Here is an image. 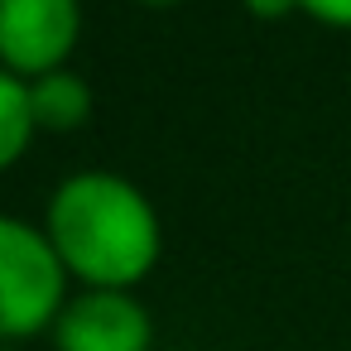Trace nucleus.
<instances>
[{"label": "nucleus", "instance_id": "f257e3e1", "mask_svg": "<svg viewBox=\"0 0 351 351\" xmlns=\"http://www.w3.org/2000/svg\"><path fill=\"white\" fill-rule=\"evenodd\" d=\"M44 231L63 269L87 289H135L164 255L154 202L111 169L68 173L44 207Z\"/></svg>", "mask_w": 351, "mask_h": 351}, {"label": "nucleus", "instance_id": "f03ea898", "mask_svg": "<svg viewBox=\"0 0 351 351\" xmlns=\"http://www.w3.org/2000/svg\"><path fill=\"white\" fill-rule=\"evenodd\" d=\"M68 269L44 226L0 212V337L25 341L53 332L68 303Z\"/></svg>", "mask_w": 351, "mask_h": 351}, {"label": "nucleus", "instance_id": "7ed1b4c3", "mask_svg": "<svg viewBox=\"0 0 351 351\" xmlns=\"http://www.w3.org/2000/svg\"><path fill=\"white\" fill-rule=\"evenodd\" d=\"M82 39L77 0H0V68L34 82L68 68Z\"/></svg>", "mask_w": 351, "mask_h": 351}, {"label": "nucleus", "instance_id": "20e7f679", "mask_svg": "<svg viewBox=\"0 0 351 351\" xmlns=\"http://www.w3.org/2000/svg\"><path fill=\"white\" fill-rule=\"evenodd\" d=\"M53 351H149L154 317L130 289H82L53 322Z\"/></svg>", "mask_w": 351, "mask_h": 351}, {"label": "nucleus", "instance_id": "39448f33", "mask_svg": "<svg viewBox=\"0 0 351 351\" xmlns=\"http://www.w3.org/2000/svg\"><path fill=\"white\" fill-rule=\"evenodd\" d=\"M29 106H34V125L39 130H82L92 121V82L73 68L44 73L29 82Z\"/></svg>", "mask_w": 351, "mask_h": 351}, {"label": "nucleus", "instance_id": "423d86ee", "mask_svg": "<svg viewBox=\"0 0 351 351\" xmlns=\"http://www.w3.org/2000/svg\"><path fill=\"white\" fill-rule=\"evenodd\" d=\"M34 106H29V82L0 68V173L25 159L34 140Z\"/></svg>", "mask_w": 351, "mask_h": 351}, {"label": "nucleus", "instance_id": "0eeeda50", "mask_svg": "<svg viewBox=\"0 0 351 351\" xmlns=\"http://www.w3.org/2000/svg\"><path fill=\"white\" fill-rule=\"evenodd\" d=\"M298 10L327 29H351V0H298Z\"/></svg>", "mask_w": 351, "mask_h": 351}, {"label": "nucleus", "instance_id": "6e6552de", "mask_svg": "<svg viewBox=\"0 0 351 351\" xmlns=\"http://www.w3.org/2000/svg\"><path fill=\"white\" fill-rule=\"evenodd\" d=\"M241 5H245V15H255V20H284V15L298 10V0H241Z\"/></svg>", "mask_w": 351, "mask_h": 351}, {"label": "nucleus", "instance_id": "1a4fd4ad", "mask_svg": "<svg viewBox=\"0 0 351 351\" xmlns=\"http://www.w3.org/2000/svg\"><path fill=\"white\" fill-rule=\"evenodd\" d=\"M135 5H149V10H169V5H183V0H135Z\"/></svg>", "mask_w": 351, "mask_h": 351}]
</instances>
